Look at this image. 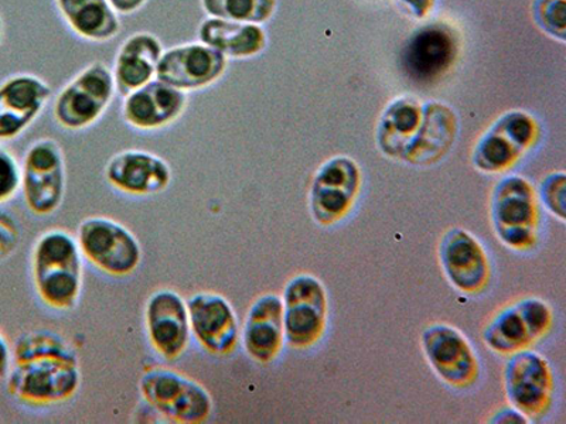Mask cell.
<instances>
[{
    "instance_id": "obj_1",
    "label": "cell",
    "mask_w": 566,
    "mask_h": 424,
    "mask_svg": "<svg viewBox=\"0 0 566 424\" xmlns=\"http://www.w3.org/2000/svg\"><path fill=\"white\" fill-rule=\"evenodd\" d=\"M33 280L40 299L57 310L73 309L83 289V254L67 232H45L35 242Z\"/></svg>"
},
{
    "instance_id": "obj_2",
    "label": "cell",
    "mask_w": 566,
    "mask_h": 424,
    "mask_svg": "<svg viewBox=\"0 0 566 424\" xmlns=\"http://www.w3.org/2000/svg\"><path fill=\"white\" fill-rule=\"evenodd\" d=\"M7 380L10 395L28 405L67 401L80 388L78 358L44 356L13 362Z\"/></svg>"
},
{
    "instance_id": "obj_3",
    "label": "cell",
    "mask_w": 566,
    "mask_h": 424,
    "mask_svg": "<svg viewBox=\"0 0 566 424\" xmlns=\"http://www.w3.org/2000/svg\"><path fill=\"white\" fill-rule=\"evenodd\" d=\"M75 240L83 257L106 275L128 276L140 265L139 241L123 224L106 216H90L81 222Z\"/></svg>"
},
{
    "instance_id": "obj_4",
    "label": "cell",
    "mask_w": 566,
    "mask_h": 424,
    "mask_svg": "<svg viewBox=\"0 0 566 424\" xmlns=\"http://www.w3.org/2000/svg\"><path fill=\"white\" fill-rule=\"evenodd\" d=\"M139 388L145 401L170 421L200 423L211 415L209 391L184 373L158 368L142 375Z\"/></svg>"
},
{
    "instance_id": "obj_5",
    "label": "cell",
    "mask_w": 566,
    "mask_h": 424,
    "mask_svg": "<svg viewBox=\"0 0 566 424\" xmlns=\"http://www.w3.org/2000/svg\"><path fill=\"white\" fill-rule=\"evenodd\" d=\"M22 190L29 210L50 215L62 205L65 193V165L57 141L42 139L30 146L22 166Z\"/></svg>"
},
{
    "instance_id": "obj_6",
    "label": "cell",
    "mask_w": 566,
    "mask_h": 424,
    "mask_svg": "<svg viewBox=\"0 0 566 424\" xmlns=\"http://www.w3.org/2000/svg\"><path fill=\"white\" fill-rule=\"evenodd\" d=\"M115 81L103 63L91 64L71 81L54 105V116L64 128L78 130L97 123L114 98Z\"/></svg>"
},
{
    "instance_id": "obj_7",
    "label": "cell",
    "mask_w": 566,
    "mask_h": 424,
    "mask_svg": "<svg viewBox=\"0 0 566 424\" xmlns=\"http://www.w3.org/2000/svg\"><path fill=\"white\" fill-rule=\"evenodd\" d=\"M283 330L292 347H307L321 337L326 321V293L310 275L293 277L283 293Z\"/></svg>"
},
{
    "instance_id": "obj_8",
    "label": "cell",
    "mask_w": 566,
    "mask_h": 424,
    "mask_svg": "<svg viewBox=\"0 0 566 424\" xmlns=\"http://www.w3.org/2000/svg\"><path fill=\"white\" fill-rule=\"evenodd\" d=\"M537 203L534 190L522 177H507L495 187L492 219L500 240L509 246L527 247L535 239Z\"/></svg>"
},
{
    "instance_id": "obj_9",
    "label": "cell",
    "mask_w": 566,
    "mask_h": 424,
    "mask_svg": "<svg viewBox=\"0 0 566 424\" xmlns=\"http://www.w3.org/2000/svg\"><path fill=\"white\" fill-rule=\"evenodd\" d=\"M145 325L151 347L166 360L184 356L190 346L189 307L179 293H154L146 303Z\"/></svg>"
},
{
    "instance_id": "obj_10",
    "label": "cell",
    "mask_w": 566,
    "mask_h": 424,
    "mask_svg": "<svg viewBox=\"0 0 566 424\" xmlns=\"http://www.w3.org/2000/svg\"><path fill=\"white\" fill-rule=\"evenodd\" d=\"M227 57L203 43L180 45L161 54L156 78L180 91L209 87L226 73Z\"/></svg>"
},
{
    "instance_id": "obj_11",
    "label": "cell",
    "mask_w": 566,
    "mask_h": 424,
    "mask_svg": "<svg viewBox=\"0 0 566 424\" xmlns=\"http://www.w3.org/2000/svg\"><path fill=\"white\" fill-rule=\"evenodd\" d=\"M191 336L206 351L227 356L240 340L239 320L230 301L217 293H197L189 301Z\"/></svg>"
},
{
    "instance_id": "obj_12",
    "label": "cell",
    "mask_w": 566,
    "mask_h": 424,
    "mask_svg": "<svg viewBox=\"0 0 566 424\" xmlns=\"http://www.w3.org/2000/svg\"><path fill=\"white\" fill-rule=\"evenodd\" d=\"M458 57V40L447 24L419 29L402 50L401 63L409 78L431 83L443 77Z\"/></svg>"
},
{
    "instance_id": "obj_13",
    "label": "cell",
    "mask_w": 566,
    "mask_h": 424,
    "mask_svg": "<svg viewBox=\"0 0 566 424\" xmlns=\"http://www.w3.org/2000/svg\"><path fill=\"white\" fill-rule=\"evenodd\" d=\"M52 89L43 80L22 74L0 85V140H13L34 123Z\"/></svg>"
},
{
    "instance_id": "obj_14",
    "label": "cell",
    "mask_w": 566,
    "mask_h": 424,
    "mask_svg": "<svg viewBox=\"0 0 566 424\" xmlns=\"http://www.w3.org/2000/svg\"><path fill=\"white\" fill-rule=\"evenodd\" d=\"M549 322L551 311L547 305L528 299L499 312L486 328L484 338L497 352H517L544 335Z\"/></svg>"
},
{
    "instance_id": "obj_15",
    "label": "cell",
    "mask_w": 566,
    "mask_h": 424,
    "mask_svg": "<svg viewBox=\"0 0 566 424\" xmlns=\"http://www.w3.org/2000/svg\"><path fill=\"white\" fill-rule=\"evenodd\" d=\"M423 350L434 372L453 386H468L478 377L472 347L452 327H429L423 335Z\"/></svg>"
},
{
    "instance_id": "obj_16",
    "label": "cell",
    "mask_w": 566,
    "mask_h": 424,
    "mask_svg": "<svg viewBox=\"0 0 566 424\" xmlns=\"http://www.w3.org/2000/svg\"><path fill=\"white\" fill-rule=\"evenodd\" d=\"M360 186V171L348 158L327 161L312 187V210L322 224L342 219L350 209Z\"/></svg>"
},
{
    "instance_id": "obj_17",
    "label": "cell",
    "mask_w": 566,
    "mask_h": 424,
    "mask_svg": "<svg viewBox=\"0 0 566 424\" xmlns=\"http://www.w3.org/2000/svg\"><path fill=\"white\" fill-rule=\"evenodd\" d=\"M105 177L123 193L150 195L168 189L171 170L164 159L149 151L125 150L111 159Z\"/></svg>"
},
{
    "instance_id": "obj_18",
    "label": "cell",
    "mask_w": 566,
    "mask_h": 424,
    "mask_svg": "<svg viewBox=\"0 0 566 424\" xmlns=\"http://www.w3.org/2000/svg\"><path fill=\"white\" fill-rule=\"evenodd\" d=\"M184 91L161 81H149L125 99L123 116L126 124L140 130L165 128L179 119L186 109Z\"/></svg>"
},
{
    "instance_id": "obj_19",
    "label": "cell",
    "mask_w": 566,
    "mask_h": 424,
    "mask_svg": "<svg viewBox=\"0 0 566 424\" xmlns=\"http://www.w3.org/2000/svg\"><path fill=\"white\" fill-rule=\"evenodd\" d=\"M505 386L515 409L525 415H537L547 407L553 389L547 362L531 351L517 353L505 372Z\"/></svg>"
},
{
    "instance_id": "obj_20",
    "label": "cell",
    "mask_w": 566,
    "mask_h": 424,
    "mask_svg": "<svg viewBox=\"0 0 566 424\" xmlns=\"http://www.w3.org/2000/svg\"><path fill=\"white\" fill-rule=\"evenodd\" d=\"M441 264L452 285L463 292H478L486 285L489 262L476 239L463 230H452L441 245Z\"/></svg>"
},
{
    "instance_id": "obj_21",
    "label": "cell",
    "mask_w": 566,
    "mask_h": 424,
    "mask_svg": "<svg viewBox=\"0 0 566 424\" xmlns=\"http://www.w3.org/2000/svg\"><path fill=\"white\" fill-rule=\"evenodd\" d=\"M283 340L282 299L276 295L261 296L248 311L242 331L245 351L258 362H271L281 352Z\"/></svg>"
},
{
    "instance_id": "obj_22",
    "label": "cell",
    "mask_w": 566,
    "mask_h": 424,
    "mask_svg": "<svg viewBox=\"0 0 566 424\" xmlns=\"http://www.w3.org/2000/svg\"><path fill=\"white\" fill-rule=\"evenodd\" d=\"M161 54L164 49L154 34L136 33L126 40L115 60V88L120 95L128 97L154 80Z\"/></svg>"
},
{
    "instance_id": "obj_23",
    "label": "cell",
    "mask_w": 566,
    "mask_h": 424,
    "mask_svg": "<svg viewBox=\"0 0 566 424\" xmlns=\"http://www.w3.org/2000/svg\"><path fill=\"white\" fill-rule=\"evenodd\" d=\"M457 116L448 106L429 103L423 106L422 124L416 138L401 158L411 163L427 165L442 158L457 138Z\"/></svg>"
},
{
    "instance_id": "obj_24",
    "label": "cell",
    "mask_w": 566,
    "mask_h": 424,
    "mask_svg": "<svg viewBox=\"0 0 566 424\" xmlns=\"http://www.w3.org/2000/svg\"><path fill=\"white\" fill-rule=\"evenodd\" d=\"M200 42L230 59H250L266 45V35L260 24L230 22L210 18L201 23Z\"/></svg>"
},
{
    "instance_id": "obj_25",
    "label": "cell",
    "mask_w": 566,
    "mask_h": 424,
    "mask_svg": "<svg viewBox=\"0 0 566 424\" xmlns=\"http://www.w3.org/2000/svg\"><path fill=\"white\" fill-rule=\"evenodd\" d=\"M60 12L75 33L91 42H106L120 24L108 0H57Z\"/></svg>"
},
{
    "instance_id": "obj_26",
    "label": "cell",
    "mask_w": 566,
    "mask_h": 424,
    "mask_svg": "<svg viewBox=\"0 0 566 424\" xmlns=\"http://www.w3.org/2000/svg\"><path fill=\"white\" fill-rule=\"evenodd\" d=\"M423 106L411 98L394 100L384 114L378 141L389 156H401L416 138L422 124Z\"/></svg>"
},
{
    "instance_id": "obj_27",
    "label": "cell",
    "mask_w": 566,
    "mask_h": 424,
    "mask_svg": "<svg viewBox=\"0 0 566 424\" xmlns=\"http://www.w3.org/2000/svg\"><path fill=\"white\" fill-rule=\"evenodd\" d=\"M523 148L500 126L494 125L493 129L479 141L474 151V163L480 170L502 171L523 153Z\"/></svg>"
},
{
    "instance_id": "obj_28",
    "label": "cell",
    "mask_w": 566,
    "mask_h": 424,
    "mask_svg": "<svg viewBox=\"0 0 566 424\" xmlns=\"http://www.w3.org/2000/svg\"><path fill=\"white\" fill-rule=\"evenodd\" d=\"M211 18L261 24L274 17L276 0H201Z\"/></svg>"
},
{
    "instance_id": "obj_29",
    "label": "cell",
    "mask_w": 566,
    "mask_h": 424,
    "mask_svg": "<svg viewBox=\"0 0 566 424\" xmlns=\"http://www.w3.org/2000/svg\"><path fill=\"white\" fill-rule=\"evenodd\" d=\"M44 356L78 358L74 348L63 337L48 330L30 331L18 338L13 348V362Z\"/></svg>"
},
{
    "instance_id": "obj_30",
    "label": "cell",
    "mask_w": 566,
    "mask_h": 424,
    "mask_svg": "<svg viewBox=\"0 0 566 424\" xmlns=\"http://www.w3.org/2000/svg\"><path fill=\"white\" fill-rule=\"evenodd\" d=\"M22 189V168L17 158L0 145V204L12 200Z\"/></svg>"
},
{
    "instance_id": "obj_31",
    "label": "cell",
    "mask_w": 566,
    "mask_h": 424,
    "mask_svg": "<svg viewBox=\"0 0 566 424\" xmlns=\"http://www.w3.org/2000/svg\"><path fill=\"white\" fill-rule=\"evenodd\" d=\"M534 13L539 26L545 32L558 35L560 40H565V0H537Z\"/></svg>"
},
{
    "instance_id": "obj_32",
    "label": "cell",
    "mask_w": 566,
    "mask_h": 424,
    "mask_svg": "<svg viewBox=\"0 0 566 424\" xmlns=\"http://www.w3.org/2000/svg\"><path fill=\"white\" fill-rule=\"evenodd\" d=\"M545 206L558 215L560 220L565 219V174H551L543 183L541 190Z\"/></svg>"
},
{
    "instance_id": "obj_33",
    "label": "cell",
    "mask_w": 566,
    "mask_h": 424,
    "mask_svg": "<svg viewBox=\"0 0 566 424\" xmlns=\"http://www.w3.org/2000/svg\"><path fill=\"white\" fill-rule=\"evenodd\" d=\"M20 244L18 221L8 211L0 210V262L7 261L17 252Z\"/></svg>"
},
{
    "instance_id": "obj_34",
    "label": "cell",
    "mask_w": 566,
    "mask_h": 424,
    "mask_svg": "<svg viewBox=\"0 0 566 424\" xmlns=\"http://www.w3.org/2000/svg\"><path fill=\"white\" fill-rule=\"evenodd\" d=\"M13 367V350L7 338L0 332V381L7 380Z\"/></svg>"
},
{
    "instance_id": "obj_35",
    "label": "cell",
    "mask_w": 566,
    "mask_h": 424,
    "mask_svg": "<svg viewBox=\"0 0 566 424\" xmlns=\"http://www.w3.org/2000/svg\"><path fill=\"white\" fill-rule=\"evenodd\" d=\"M408 12L417 18H424L431 12L433 0H401Z\"/></svg>"
},
{
    "instance_id": "obj_36",
    "label": "cell",
    "mask_w": 566,
    "mask_h": 424,
    "mask_svg": "<svg viewBox=\"0 0 566 424\" xmlns=\"http://www.w3.org/2000/svg\"><path fill=\"white\" fill-rule=\"evenodd\" d=\"M115 12L123 14L135 13L146 3V0H108Z\"/></svg>"
},
{
    "instance_id": "obj_37",
    "label": "cell",
    "mask_w": 566,
    "mask_h": 424,
    "mask_svg": "<svg viewBox=\"0 0 566 424\" xmlns=\"http://www.w3.org/2000/svg\"><path fill=\"white\" fill-rule=\"evenodd\" d=\"M3 33H4L3 20H2V18H0V43H2Z\"/></svg>"
}]
</instances>
